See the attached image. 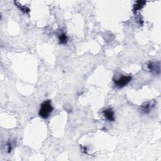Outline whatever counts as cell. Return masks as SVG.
<instances>
[{
    "instance_id": "5",
    "label": "cell",
    "mask_w": 161,
    "mask_h": 161,
    "mask_svg": "<svg viewBox=\"0 0 161 161\" xmlns=\"http://www.w3.org/2000/svg\"><path fill=\"white\" fill-rule=\"evenodd\" d=\"M155 104H156V103L154 101V102H148V103H145L144 104L141 106L142 112L144 114L148 113L150 112L152 110V109L154 108Z\"/></svg>"
},
{
    "instance_id": "3",
    "label": "cell",
    "mask_w": 161,
    "mask_h": 161,
    "mask_svg": "<svg viewBox=\"0 0 161 161\" xmlns=\"http://www.w3.org/2000/svg\"><path fill=\"white\" fill-rule=\"evenodd\" d=\"M148 70L152 72H154L156 74H159L160 73V62H150L147 65Z\"/></svg>"
},
{
    "instance_id": "7",
    "label": "cell",
    "mask_w": 161,
    "mask_h": 161,
    "mask_svg": "<svg viewBox=\"0 0 161 161\" xmlns=\"http://www.w3.org/2000/svg\"><path fill=\"white\" fill-rule=\"evenodd\" d=\"M59 40L60 44H66L68 42V37L65 33L61 34L59 37Z\"/></svg>"
},
{
    "instance_id": "1",
    "label": "cell",
    "mask_w": 161,
    "mask_h": 161,
    "mask_svg": "<svg viewBox=\"0 0 161 161\" xmlns=\"http://www.w3.org/2000/svg\"><path fill=\"white\" fill-rule=\"evenodd\" d=\"M53 110L50 100H46L43 102L40 105L39 110V116L44 119H47Z\"/></svg>"
},
{
    "instance_id": "8",
    "label": "cell",
    "mask_w": 161,
    "mask_h": 161,
    "mask_svg": "<svg viewBox=\"0 0 161 161\" xmlns=\"http://www.w3.org/2000/svg\"><path fill=\"white\" fill-rule=\"evenodd\" d=\"M15 4L16 5L17 7H18V8L21 11V12H23L25 13H28L30 12V9L25 6H21V5H19L18 3H15Z\"/></svg>"
},
{
    "instance_id": "2",
    "label": "cell",
    "mask_w": 161,
    "mask_h": 161,
    "mask_svg": "<svg viewBox=\"0 0 161 161\" xmlns=\"http://www.w3.org/2000/svg\"><path fill=\"white\" fill-rule=\"evenodd\" d=\"M132 80L131 76H122L119 79L114 81L116 86L119 88H122L126 86Z\"/></svg>"
},
{
    "instance_id": "4",
    "label": "cell",
    "mask_w": 161,
    "mask_h": 161,
    "mask_svg": "<svg viewBox=\"0 0 161 161\" xmlns=\"http://www.w3.org/2000/svg\"><path fill=\"white\" fill-rule=\"evenodd\" d=\"M103 115L106 120L110 122L115 121V115L114 112L112 108L106 109L103 111Z\"/></svg>"
},
{
    "instance_id": "6",
    "label": "cell",
    "mask_w": 161,
    "mask_h": 161,
    "mask_svg": "<svg viewBox=\"0 0 161 161\" xmlns=\"http://www.w3.org/2000/svg\"><path fill=\"white\" fill-rule=\"evenodd\" d=\"M146 2H144V1H138L136 3V4L134 5V9H133V12L134 13L137 12L138 10L139 9H141L145 5Z\"/></svg>"
}]
</instances>
